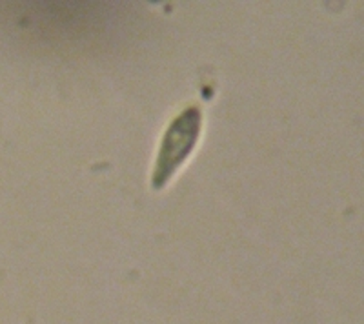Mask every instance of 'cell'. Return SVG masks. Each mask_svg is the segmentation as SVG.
Here are the masks:
<instances>
[{"label": "cell", "instance_id": "1", "mask_svg": "<svg viewBox=\"0 0 364 324\" xmlns=\"http://www.w3.org/2000/svg\"><path fill=\"white\" fill-rule=\"evenodd\" d=\"M200 128V113L197 108H190L178 117L171 124L162 142L161 153H159L157 166H155V186H162L170 175L178 168L188 153L193 148Z\"/></svg>", "mask_w": 364, "mask_h": 324}]
</instances>
